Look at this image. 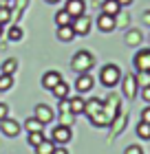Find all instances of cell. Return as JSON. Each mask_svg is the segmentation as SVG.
<instances>
[{
	"instance_id": "35",
	"label": "cell",
	"mask_w": 150,
	"mask_h": 154,
	"mask_svg": "<svg viewBox=\"0 0 150 154\" xmlns=\"http://www.w3.org/2000/svg\"><path fill=\"white\" fill-rule=\"evenodd\" d=\"M46 2H51V5H58V2H60V0H46Z\"/></svg>"
},
{
	"instance_id": "10",
	"label": "cell",
	"mask_w": 150,
	"mask_h": 154,
	"mask_svg": "<svg viewBox=\"0 0 150 154\" xmlns=\"http://www.w3.org/2000/svg\"><path fill=\"white\" fill-rule=\"evenodd\" d=\"M73 18H80L86 13V2L84 0H66V7H64Z\"/></svg>"
},
{
	"instance_id": "9",
	"label": "cell",
	"mask_w": 150,
	"mask_h": 154,
	"mask_svg": "<svg viewBox=\"0 0 150 154\" xmlns=\"http://www.w3.org/2000/svg\"><path fill=\"white\" fill-rule=\"evenodd\" d=\"M0 130H2V134L5 137H9V139H13V137H18L20 134V123L16 121V119H2L0 121Z\"/></svg>"
},
{
	"instance_id": "24",
	"label": "cell",
	"mask_w": 150,
	"mask_h": 154,
	"mask_svg": "<svg viewBox=\"0 0 150 154\" xmlns=\"http://www.w3.org/2000/svg\"><path fill=\"white\" fill-rule=\"evenodd\" d=\"M27 141H29V145H31V148H35V145H40L42 141H44V132H29Z\"/></svg>"
},
{
	"instance_id": "37",
	"label": "cell",
	"mask_w": 150,
	"mask_h": 154,
	"mask_svg": "<svg viewBox=\"0 0 150 154\" xmlns=\"http://www.w3.org/2000/svg\"><path fill=\"white\" fill-rule=\"evenodd\" d=\"M0 2H2V5H7V2H9V0H0Z\"/></svg>"
},
{
	"instance_id": "12",
	"label": "cell",
	"mask_w": 150,
	"mask_h": 154,
	"mask_svg": "<svg viewBox=\"0 0 150 154\" xmlns=\"http://www.w3.org/2000/svg\"><path fill=\"white\" fill-rule=\"evenodd\" d=\"M115 26H117V20L113 18V16H106V13H102V16L97 18V29L102 31V33L115 31Z\"/></svg>"
},
{
	"instance_id": "38",
	"label": "cell",
	"mask_w": 150,
	"mask_h": 154,
	"mask_svg": "<svg viewBox=\"0 0 150 154\" xmlns=\"http://www.w3.org/2000/svg\"><path fill=\"white\" fill-rule=\"evenodd\" d=\"M0 35H2V24H0Z\"/></svg>"
},
{
	"instance_id": "14",
	"label": "cell",
	"mask_w": 150,
	"mask_h": 154,
	"mask_svg": "<svg viewBox=\"0 0 150 154\" xmlns=\"http://www.w3.org/2000/svg\"><path fill=\"white\" fill-rule=\"evenodd\" d=\"M119 11H121V5L117 2V0H104V2H102V13H106V16L117 18Z\"/></svg>"
},
{
	"instance_id": "19",
	"label": "cell",
	"mask_w": 150,
	"mask_h": 154,
	"mask_svg": "<svg viewBox=\"0 0 150 154\" xmlns=\"http://www.w3.org/2000/svg\"><path fill=\"white\" fill-rule=\"evenodd\" d=\"M53 150H55V143L51 139H44L40 145H35V154H53Z\"/></svg>"
},
{
	"instance_id": "20",
	"label": "cell",
	"mask_w": 150,
	"mask_h": 154,
	"mask_svg": "<svg viewBox=\"0 0 150 154\" xmlns=\"http://www.w3.org/2000/svg\"><path fill=\"white\" fill-rule=\"evenodd\" d=\"M16 68H18V60L9 57V60H5V62H2V66H0V71H2L5 75H13V73H16Z\"/></svg>"
},
{
	"instance_id": "30",
	"label": "cell",
	"mask_w": 150,
	"mask_h": 154,
	"mask_svg": "<svg viewBox=\"0 0 150 154\" xmlns=\"http://www.w3.org/2000/svg\"><path fill=\"white\" fill-rule=\"evenodd\" d=\"M7 117H9V106L0 101V121H2V119H7Z\"/></svg>"
},
{
	"instance_id": "1",
	"label": "cell",
	"mask_w": 150,
	"mask_h": 154,
	"mask_svg": "<svg viewBox=\"0 0 150 154\" xmlns=\"http://www.w3.org/2000/svg\"><path fill=\"white\" fill-rule=\"evenodd\" d=\"M84 115H86L91 119V123L97 125V128L110 125L108 117H106V110H104V101H99L97 97H93V99L86 101V106H84Z\"/></svg>"
},
{
	"instance_id": "26",
	"label": "cell",
	"mask_w": 150,
	"mask_h": 154,
	"mask_svg": "<svg viewBox=\"0 0 150 154\" xmlns=\"http://www.w3.org/2000/svg\"><path fill=\"white\" fill-rule=\"evenodd\" d=\"M9 20H11V9L7 5H2L0 7V24H7Z\"/></svg>"
},
{
	"instance_id": "36",
	"label": "cell",
	"mask_w": 150,
	"mask_h": 154,
	"mask_svg": "<svg viewBox=\"0 0 150 154\" xmlns=\"http://www.w3.org/2000/svg\"><path fill=\"white\" fill-rule=\"evenodd\" d=\"M146 20H148V22H150V13H146Z\"/></svg>"
},
{
	"instance_id": "33",
	"label": "cell",
	"mask_w": 150,
	"mask_h": 154,
	"mask_svg": "<svg viewBox=\"0 0 150 154\" xmlns=\"http://www.w3.org/2000/svg\"><path fill=\"white\" fill-rule=\"evenodd\" d=\"M53 154H69V150H66V148H62V145H55Z\"/></svg>"
},
{
	"instance_id": "28",
	"label": "cell",
	"mask_w": 150,
	"mask_h": 154,
	"mask_svg": "<svg viewBox=\"0 0 150 154\" xmlns=\"http://www.w3.org/2000/svg\"><path fill=\"white\" fill-rule=\"evenodd\" d=\"M137 40H139V33H137V31H132L130 35L126 38V44H130V46H135V44H137Z\"/></svg>"
},
{
	"instance_id": "17",
	"label": "cell",
	"mask_w": 150,
	"mask_h": 154,
	"mask_svg": "<svg viewBox=\"0 0 150 154\" xmlns=\"http://www.w3.org/2000/svg\"><path fill=\"white\" fill-rule=\"evenodd\" d=\"M75 38V31H73V26L66 24V26H58V40L60 42H71Z\"/></svg>"
},
{
	"instance_id": "4",
	"label": "cell",
	"mask_w": 150,
	"mask_h": 154,
	"mask_svg": "<svg viewBox=\"0 0 150 154\" xmlns=\"http://www.w3.org/2000/svg\"><path fill=\"white\" fill-rule=\"evenodd\" d=\"M135 71L137 73H150V48H139L135 53Z\"/></svg>"
},
{
	"instance_id": "16",
	"label": "cell",
	"mask_w": 150,
	"mask_h": 154,
	"mask_svg": "<svg viewBox=\"0 0 150 154\" xmlns=\"http://www.w3.org/2000/svg\"><path fill=\"white\" fill-rule=\"evenodd\" d=\"M51 93H53V97H58L60 101H64V99H69V97H71V95H69V93H71V88H69V84L62 79V82L58 84V86H55V88L51 90Z\"/></svg>"
},
{
	"instance_id": "13",
	"label": "cell",
	"mask_w": 150,
	"mask_h": 154,
	"mask_svg": "<svg viewBox=\"0 0 150 154\" xmlns=\"http://www.w3.org/2000/svg\"><path fill=\"white\" fill-rule=\"evenodd\" d=\"M60 82H62V75L58 71H46L44 75H42V86H44L46 90H53Z\"/></svg>"
},
{
	"instance_id": "11",
	"label": "cell",
	"mask_w": 150,
	"mask_h": 154,
	"mask_svg": "<svg viewBox=\"0 0 150 154\" xmlns=\"http://www.w3.org/2000/svg\"><path fill=\"white\" fill-rule=\"evenodd\" d=\"M93 86H95V79H93L91 73H80V77L75 79V88L80 90V93H88Z\"/></svg>"
},
{
	"instance_id": "8",
	"label": "cell",
	"mask_w": 150,
	"mask_h": 154,
	"mask_svg": "<svg viewBox=\"0 0 150 154\" xmlns=\"http://www.w3.org/2000/svg\"><path fill=\"white\" fill-rule=\"evenodd\" d=\"M73 31H75V35H88L91 33V18L84 13V16L80 18H73Z\"/></svg>"
},
{
	"instance_id": "39",
	"label": "cell",
	"mask_w": 150,
	"mask_h": 154,
	"mask_svg": "<svg viewBox=\"0 0 150 154\" xmlns=\"http://www.w3.org/2000/svg\"><path fill=\"white\" fill-rule=\"evenodd\" d=\"M0 7H2V2H0Z\"/></svg>"
},
{
	"instance_id": "25",
	"label": "cell",
	"mask_w": 150,
	"mask_h": 154,
	"mask_svg": "<svg viewBox=\"0 0 150 154\" xmlns=\"http://www.w3.org/2000/svg\"><path fill=\"white\" fill-rule=\"evenodd\" d=\"M13 86V75H0V93H5V90H9Z\"/></svg>"
},
{
	"instance_id": "23",
	"label": "cell",
	"mask_w": 150,
	"mask_h": 154,
	"mask_svg": "<svg viewBox=\"0 0 150 154\" xmlns=\"http://www.w3.org/2000/svg\"><path fill=\"white\" fill-rule=\"evenodd\" d=\"M137 137L144 139V141H150V123L139 121V125H137Z\"/></svg>"
},
{
	"instance_id": "34",
	"label": "cell",
	"mask_w": 150,
	"mask_h": 154,
	"mask_svg": "<svg viewBox=\"0 0 150 154\" xmlns=\"http://www.w3.org/2000/svg\"><path fill=\"white\" fill-rule=\"evenodd\" d=\"M117 2H119L121 7H128V5H132V0H117Z\"/></svg>"
},
{
	"instance_id": "6",
	"label": "cell",
	"mask_w": 150,
	"mask_h": 154,
	"mask_svg": "<svg viewBox=\"0 0 150 154\" xmlns=\"http://www.w3.org/2000/svg\"><path fill=\"white\" fill-rule=\"evenodd\" d=\"M33 117L38 119L42 125H46V123H51L55 119V112H53L51 106H46V103H38V106L33 108Z\"/></svg>"
},
{
	"instance_id": "18",
	"label": "cell",
	"mask_w": 150,
	"mask_h": 154,
	"mask_svg": "<svg viewBox=\"0 0 150 154\" xmlns=\"http://www.w3.org/2000/svg\"><path fill=\"white\" fill-rule=\"evenodd\" d=\"M55 24L58 26H66V24H73V16L66 11V9H60L55 13Z\"/></svg>"
},
{
	"instance_id": "2",
	"label": "cell",
	"mask_w": 150,
	"mask_h": 154,
	"mask_svg": "<svg viewBox=\"0 0 150 154\" xmlns=\"http://www.w3.org/2000/svg\"><path fill=\"white\" fill-rule=\"evenodd\" d=\"M95 66V57L88 51H77L71 60V68L75 73H91V68Z\"/></svg>"
},
{
	"instance_id": "31",
	"label": "cell",
	"mask_w": 150,
	"mask_h": 154,
	"mask_svg": "<svg viewBox=\"0 0 150 154\" xmlns=\"http://www.w3.org/2000/svg\"><path fill=\"white\" fill-rule=\"evenodd\" d=\"M141 97H144V101L150 106V86H144V88H141Z\"/></svg>"
},
{
	"instance_id": "3",
	"label": "cell",
	"mask_w": 150,
	"mask_h": 154,
	"mask_svg": "<svg viewBox=\"0 0 150 154\" xmlns=\"http://www.w3.org/2000/svg\"><path fill=\"white\" fill-rule=\"evenodd\" d=\"M121 77L124 75H121L117 64H106V66H102V71H99V82H102V86H106V88L117 86L121 82Z\"/></svg>"
},
{
	"instance_id": "7",
	"label": "cell",
	"mask_w": 150,
	"mask_h": 154,
	"mask_svg": "<svg viewBox=\"0 0 150 154\" xmlns=\"http://www.w3.org/2000/svg\"><path fill=\"white\" fill-rule=\"evenodd\" d=\"M137 88H139V84H137V75L126 73V77L121 79V90H124V95L128 97V99H132V97H137Z\"/></svg>"
},
{
	"instance_id": "40",
	"label": "cell",
	"mask_w": 150,
	"mask_h": 154,
	"mask_svg": "<svg viewBox=\"0 0 150 154\" xmlns=\"http://www.w3.org/2000/svg\"><path fill=\"white\" fill-rule=\"evenodd\" d=\"M0 95H2V93H0Z\"/></svg>"
},
{
	"instance_id": "27",
	"label": "cell",
	"mask_w": 150,
	"mask_h": 154,
	"mask_svg": "<svg viewBox=\"0 0 150 154\" xmlns=\"http://www.w3.org/2000/svg\"><path fill=\"white\" fill-rule=\"evenodd\" d=\"M137 84H139L141 88H144V86H150V73H139V75H137Z\"/></svg>"
},
{
	"instance_id": "32",
	"label": "cell",
	"mask_w": 150,
	"mask_h": 154,
	"mask_svg": "<svg viewBox=\"0 0 150 154\" xmlns=\"http://www.w3.org/2000/svg\"><path fill=\"white\" fill-rule=\"evenodd\" d=\"M141 121H144V123H150V106L144 108V112H141Z\"/></svg>"
},
{
	"instance_id": "29",
	"label": "cell",
	"mask_w": 150,
	"mask_h": 154,
	"mask_svg": "<svg viewBox=\"0 0 150 154\" xmlns=\"http://www.w3.org/2000/svg\"><path fill=\"white\" fill-rule=\"evenodd\" d=\"M126 154H144V148H139V145H128Z\"/></svg>"
},
{
	"instance_id": "21",
	"label": "cell",
	"mask_w": 150,
	"mask_h": 154,
	"mask_svg": "<svg viewBox=\"0 0 150 154\" xmlns=\"http://www.w3.org/2000/svg\"><path fill=\"white\" fill-rule=\"evenodd\" d=\"M42 128H44V125H42L35 117H29V119L24 121V130H27V132H42Z\"/></svg>"
},
{
	"instance_id": "22",
	"label": "cell",
	"mask_w": 150,
	"mask_h": 154,
	"mask_svg": "<svg viewBox=\"0 0 150 154\" xmlns=\"http://www.w3.org/2000/svg\"><path fill=\"white\" fill-rule=\"evenodd\" d=\"M7 38H9V42H20V40L24 38V31L20 29L18 24H13L11 29H9V33H7Z\"/></svg>"
},
{
	"instance_id": "15",
	"label": "cell",
	"mask_w": 150,
	"mask_h": 154,
	"mask_svg": "<svg viewBox=\"0 0 150 154\" xmlns=\"http://www.w3.org/2000/svg\"><path fill=\"white\" fill-rule=\"evenodd\" d=\"M84 106H86V101H84L82 97H69V110H71V115H84Z\"/></svg>"
},
{
	"instance_id": "5",
	"label": "cell",
	"mask_w": 150,
	"mask_h": 154,
	"mask_svg": "<svg viewBox=\"0 0 150 154\" xmlns=\"http://www.w3.org/2000/svg\"><path fill=\"white\" fill-rule=\"evenodd\" d=\"M71 137H73V130L69 128V125H55V130H51V141L55 145H66L71 141Z\"/></svg>"
}]
</instances>
